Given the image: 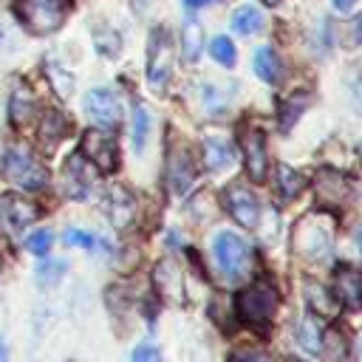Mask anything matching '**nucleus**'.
Wrapping results in <instances>:
<instances>
[{"label":"nucleus","instance_id":"obj_1","mask_svg":"<svg viewBox=\"0 0 362 362\" xmlns=\"http://www.w3.org/2000/svg\"><path fill=\"white\" fill-rule=\"evenodd\" d=\"M334 243V223L322 215H305L297 221L294 226V238H291V249L303 257V260H322L331 252Z\"/></svg>","mask_w":362,"mask_h":362},{"label":"nucleus","instance_id":"obj_2","mask_svg":"<svg viewBox=\"0 0 362 362\" xmlns=\"http://www.w3.org/2000/svg\"><path fill=\"white\" fill-rule=\"evenodd\" d=\"M68 6H71V0H17L14 11L31 34L45 37L62 25Z\"/></svg>","mask_w":362,"mask_h":362},{"label":"nucleus","instance_id":"obj_3","mask_svg":"<svg viewBox=\"0 0 362 362\" xmlns=\"http://www.w3.org/2000/svg\"><path fill=\"white\" fill-rule=\"evenodd\" d=\"M3 170H6V178H8L11 184H17L20 189H28V192H37V189H42V187L48 184L45 167L34 158L31 150H25V147H20V144H14V147L6 150V156H3Z\"/></svg>","mask_w":362,"mask_h":362},{"label":"nucleus","instance_id":"obj_4","mask_svg":"<svg viewBox=\"0 0 362 362\" xmlns=\"http://www.w3.org/2000/svg\"><path fill=\"white\" fill-rule=\"evenodd\" d=\"M274 308H277V291L269 280L252 283L238 297V314L249 325H266L274 317Z\"/></svg>","mask_w":362,"mask_h":362},{"label":"nucleus","instance_id":"obj_5","mask_svg":"<svg viewBox=\"0 0 362 362\" xmlns=\"http://www.w3.org/2000/svg\"><path fill=\"white\" fill-rule=\"evenodd\" d=\"M212 252H215V260L221 266V272L229 277V280H240L249 269V246L246 240L238 235V232H218V238L212 240Z\"/></svg>","mask_w":362,"mask_h":362},{"label":"nucleus","instance_id":"obj_6","mask_svg":"<svg viewBox=\"0 0 362 362\" xmlns=\"http://www.w3.org/2000/svg\"><path fill=\"white\" fill-rule=\"evenodd\" d=\"M34 218H37L34 201H28L17 192H6L0 198V235L6 240H20L23 232L34 223Z\"/></svg>","mask_w":362,"mask_h":362},{"label":"nucleus","instance_id":"obj_7","mask_svg":"<svg viewBox=\"0 0 362 362\" xmlns=\"http://www.w3.org/2000/svg\"><path fill=\"white\" fill-rule=\"evenodd\" d=\"M173 54L175 51H173V40L167 28H153L150 42H147V79L153 88H164L167 79L173 76V65H175Z\"/></svg>","mask_w":362,"mask_h":362},{"label":"nucleus","instance_id":"obj_8","mask_svg":"<svg viewBox=\"0 0 362 362\" xmlns=\"http://www.w3.org/2000/svg\"><path fill=\"white\" fill-rule=\"evenodd\" d=\"M85 113L88 119L102 127V130H110L122 122V105L116 99V93L110 88H93L85 93Z\"/></svg>","mask_w":362,"mask_h":362},{"label":"nucleus","instance_id":"obj_9","mask_svg":"<svg viewBox=\"0 0 362 362\" xmlns=\"http://www.w3.org/2000/svg\"><path fill=\"white\" fill-rule=\"evenodd\" d=\"M82 156L102 173H113L116 170V161H119V153H116V139L102 130V127H93L82 136Z\"/></svg>","mask_w":362,"mask_h":362},{"label":"nucleus","instance_id":"obj_10","mask_svg":"<svg viewBox=\"0 0 362 362\" xmlns=\"http://www.w3.org/2000/svg\"><path fill=\"white\" fill-rule=\"evenodd\" d=\"M223 204L229 209V215L240 223V226H257L260 221V204L255 198V192L246 189V184L235 181L223 189Z\"/></svg>","mask_w":362,"mask_h":362},{"label":"nucleus","instance_id":"obj_11","mask_svg":"<svg viewBox=\"0 0 362 362\" xmlns=\"http://www.w3.org/2000/svg\"><path fill=\"white\" fill-rule=\"evenodd\" d=\"M240 147L246 158V173L252 181H263L269 170V153H266V136L257 127H243L240 130Z\"/></svg>","mask_w":362,"mask_h":362},{"label":"nucleus","instance_id":"obj_12","mask_svg":"<svg viewBox=\"0 0 362 362\" xmlns=\"http://www.w3.org/2000/svg\"><path fill=\"white\" fill-rule=\"evenodd\" d=\"M195 181V164L189 158V150L181 147H170L167 153V187L173 195H184Z\"/></svg>","mask_w":362,"mask_h":362},{"label":"nucleus","instance_id":"obj_13","mask_svg":"<svg viewBox=\"0 0 362 362\" xmlns=\"http://www.w3.org/2000/svg\"><path fill=\"white\" fill-rule=\"evenodd\" d=\"M314 192L322 206H342L351 198V184L345 175H339L334 170H320L314 178Z\"/></svg>","mask_w":362,"mask_h":362},{"label":"nucleus","instance_id":"obj_14","mask_svg":"<svg viewBox=\"0 0 362 362\" xmlns=\"http://www.w3.org/2000/svg\"><path fill=\"white\" fill-rule=\"evenodd\" d=\"M334 291L345 308H362V272L354 266H339L334 274Z\"/></svg>","mask_w":362,"mask_h":362},{"label":"nucleus","instance_id":"obj_15","mask_svg":"<svg viewBox=\"0 0 362 362\" xmlns=\"http://www.w3.org/2000/svg\"><path fill=\"white\" fill-rule=\"evenodd\" d=\"M201 161L209 173H218L223 167L235 164V147L223 139V136H206L201 141Z\"/></svg>","mask_w":362,"mask_h":362},{"label":"nucleus","instance_id":"obj_16","mask_svg":"<svg viewBox=\"0 0 362 362\" xmlns=\"http://www.w3.org/2000/svg\"><path fill=\"white\" fill-rule=\"evenodd\" d=\"M62 181H65V192H68L71 198H76V201H85V198H88V192H90V187H93V178H90V173H88V167H85V161H82L79 153L65 161Z\"/></svg>","mask_w":362,"mask_h":362},{"label":"nucleus","instance_id":"obj_17","mask_svg":"<svg viewBox=\"0 0 362 362\" xmlns=\"http://www.w3.org/2000/svg\"><path fill=\"white\" fill-rule=\"evenodd\" d=\"M105 212H107L110 223L122 229V226H127V223L133 221V215H136V201H133V195H130L124 187H110V189L105 192Z\"/></svg>","mask_w":362,"mask_h":362},{"label":"nucleus","instance_id":"obj_18","mask_svg":"<svg viewBox=\"0 0 362 362\" xmlns=\"http://www.w3.org/2000/svg\"><path fill=\"white\" fill-rule=\"evenodd\" d=\"M156 288L167 303H184V286H181V272L173 260H161L156 266Z\"/></svg>","mask_w":362,"mask_h":362},{"label":"nucleus","instance_id":"obj_19","mask_svg":"<svg viewBox=\"0 0 362 362\" xmlns=\"http://www.w3.org/2000/svg\"><path fill=\"white\" fill-rule=\"evenodd\" d=\"M31 113H34V93L23 82H17L14 90H11V96H8V122H14L17 127H23L31 119Z\"/></svg>","mask_w":362,"mask_h":362},{"label":"nucleus","instance_id":"obj_20","mask_svg":"<svg viewBox=\"0 0 362 362\" xmlns=\"http://www.w3.org/2000/svg\"><path fill=\"white\" fill-rule=\"evenodd\" d=\"M204 51V25L195 17H187V23L181 25V54L187 62H198Z\"/></svg>","mask_w":362,"mask_h":362},{"label":"nucleus","instance_id":"obj_21","mask_svg":"<svg viewBox=\"0 0 362 362\" xmlns=\"http://www.w3.org/2000/svg\"><path fill=\"white\" fill-rule=\"evenodd\" d=\"M252 65H255V74H257L263 82H269V85L280 82L283 65H280V57L274 54V48H269V45L257 48V51H255V59H252Z\"/></svg>","mask_w":362,"mask_h":362},{"label":"nucleus","instance_id":"obj_22","mask_svg":"<svg viewBox=\"0 0 362 362\" xmlns=\"http://www.w3.org/2000/svg\"><path fill=\"white\" fill-rule=\"evenodd\" d=\"M305 300H308V305L317 311V314H322V317H334L337 314V297H331V291L322 286V283H314V280H308L305 283Z\"/></svg>","mask_w":362,"mask_h":362},{"label":"nucleus","instance_id":"obj_23","mask_svg":"<svg viewBox=\"0 0 362 362\" xmlns=\"http://www.w3.org/2000/svg\"><path fill=\"white\" fill-rule=\"evenodd\" d=\"M297 342L308 354H322V328H320L317 317H303L297 322Z\"/></svg>","mask_w":362,"mask_h":362},{"label":"nucleus","instance_id":"obj_24","mask_svg":"<svg viewBox=\"0 0 362 362\" xmlns=\"http://www.w3.org/2000/svg\"><path fill=\"white\" fill-rule=\"evenodd\" d=\"M232 28H235L238 34L252 37V34H257V31L263 28V14H260L255 6H240V8L232 14Z\"/></svg>","mask_w":362,"mask_h":362},{"label":"nucleus","instance_id":"obj_25","mask_svg":"<svg viewBox=\"0 0 362 362\" xmlns=\"http://www.w3.org/2000/svg\"><path fill=\"white\" fill-rule=\"evenodd\" d=\"M65 133H68V119H65L62 113H57V110H48L45 119H42V124H40V139H42L45 144H54V141H59Z\"/></svg>","mask_w":362,"mask_h":362},{"label":"nucleus","instance_id":"obj_26","mask_svg":"<svg viewBox=\"0 0 362 362\" xmlns=\"http://www.w3.org/2000/svg\"><path fill=\"white\" fill-rule=\"evenodd\" d=\"M147 136H150V113L144 105H136L133 107V150L136 153H144Z\"/></svg>","mask_w":362,"mask_h":362},{"label":"nucleus","instance_id":"obj_27","mask_svg":"<svg viewBox=\"0 0 362 362\" xmlns=\"http://www.w3.org/2000/svg\"><path fill=\"white\" fill-rule=\"evenodd\" d=\"M277 187H280V192L286 198H294L305 187V175L297 173V170H291L288 164H277Z\"/></svg>","mask_w":362,"mask_h":362},{"label":"nucleus","instance_id":"obj_28","mask_svg":"<svg viewBox=\"0 0 362 362\" xmlns=\"http://www.w3.org/2000/svg\"><path fill=\"white\" fill-rule=\"evenodd\" d=\"M308 102H311V93H297V96H291V99L283 105V113H280V124H283V130L291 127V124L297 122V116L308 107Z\"/></svg>","mask_w":362,"mask_h":362},{"label":"nucleus","instance_id":"obj_29","mask_svg":"<svg viewBox=\"0 0 362 362\" xmlns=\"http://www.w3.org/2000/svg\"><path fill=\"white\" fill-rule=\"evenodd\" d=\"M209 51H212V57H215L218 65H223V68H232L235 65V45H232L229 37H215L212 45H209Z\"/></svg>","mask_w":362,"mask_h":362},{"label":"nucleus","instance_id":"obj_30","mask_svg":"<svg viewBox=\"0 0 362 362\" xmlns=\"http://www.w3.org/2000/svg\"><path fill=\"white\" fill-rule=\"evenodd\" d=\"M51 243H54L51 229H37V232H31V235L25 238V249H28L31 255H37V257H45L48 249H51Z\"/></svg>","mask_w":362,"mask_h":362},{"label":"nucleus","instance_id":"obj_31","mask_svg":"<svg viewBox=\"0 0 362 362\" xmlns=\"http://www.w3.org/2000/svg\"><path fill=\"white\" fill-rule=\"evenodd\" d=\"M65 269H68L65 260H42V263L37 266V277H40L42 286H54V283L65 274Z\"/></svg>","mask_w":362,"mask_h":362},{"label":"nucleus","instance_id":"obj_32","mask_svg":"<svg viewBox=\"0 0 362 362\" xmlns=\"http://www.w3.org/2000/svg\"><path fill=\"white\" fill-rule=\"evenodd\" d=\"M93 42H96V51H99V54H105V57H116V54H119V48H122L119 34H116V31H110V28H105V31L93 34Z\"/></svg>","mask_w":362,"mask_h":362},{"label":"nucleus","instance_id":"obj_33","mask_svg":"<svg viewBox=\"0 0 362 362\" xmlns=\"http://www.w3.org/2000/svg\"><path fill=\"white\" fill-rule=\"evenodd\" d=\"M48 76H51V85L57 88V93L65 99V96H71V90H74V82H71V74H65L59 65H54V62H48Z\"/></svg>","mask_w":362,"mask_h":362},{"label":"nucleus","instance_id":"obj_34","mask_svg":"<svg viewBox=\"0 0 362 362\" xmlns=\"http://www.w3.org/2000/svg\"><path fill=\"white\" fill-rule=\"evenodd\" d=\"M226 362H272V356L260 348H238V351L229 354Z\"/></svg>","mask_w":362,"mask_h":362},{"label":"nucleus","instance_id":"obj_35","mask_svg":"<svg viewBox=\"0 0 362 362\" xmlns=\"http://www.w3.org/2000/svg\"><path fill=\"white\" fill-rule=\"evenodd\" d=\"M65 243L79 246V249H93V246H96V235H90V232H85V229H68V232H65Z\"/></svg>","mask_w":362,"mask_h":362},{"label":"nucleus","instance_id":"obj_36","mask_svg":"<svg viewBox=\"0 0 362 362\" xmlns=\"http://www.w3.org/2000/svg\"><path fill=\"white\" fill-rule=\"evenodd\" d=\"M130 362H161V354H158V348H156V345L141 342V345H136V348H133Z\"/></svg>","mask_w":362,"mask_h":362},{"label":"nucleus","instance_id":"obj_37","mask_svg":"<svg viewBox=\"0 0 362 362\" xmlns=\"http://www.w3.org/2000/svg\"><path fill=\"white\" fill-rule=\"evenodd\" d=\"M351 88H354V107L362 110V74L356 76V82H354Z\"/></svg>","mask_w":362,"mask_h":362},{"label":"nucleus","instance_id":"obj_38","mask_svg":"<svg viewBox=\"0 0 362 362\" xmlns=\"http://www.w3.org/2000/svg\"><path fill=\"white\" fill-rule=\"evenodd\" d=\"M354 3H356V0H334V6H337L339 11H351V8H354Z\"/></svg>","mask_w":362,"mask_h":362},{"label":"nucleus","instance_id":"obj_39","mask_svg":"<svg viewBox=\"0 0 362 362\" xmlns=\"http://www.w3.org/2000/svg\"><path fill=\"white\" fill-rule=\"evenodd\" d=\"M0 362H8V348H6L3 339H0Z\"/></svg>","mask_w":362,"mask_h":362},{"label":"nucleus","instance_id":"obj_40","mask_svg":"<svg viewBox=\"0 0 362 362\" xmlns=\"http://www.w3.org/2000/svg\"><path fill=\"white\" fill-rule=\"evenodd\" d=\"M3 42H6V25H3V20H0V48H3Z\"/></svg>","mask_w":362,"mask_h":362},{"label":"nucleus","instance_id":"obj_41","mask_svg":"<svg viewBox=\"0 0 362 362\" xmlns=\"http://www.w3.org/2000/svg\"><path fill=\"white\" fill-rule=\"evenodd\" d=\"M356 246H359V252H362V226H359V232H356Z\"/></svg>","mask_w":362,"mask_h":362},{"label":"nucleus","instance_id":"obj_42","mask_svg":"<svg viewBox=\"0 0 362 362\" xmlns=\"http://www.w3.org/2000/svg\"><path fill=\"white\" fill-rule=\"evenodd\" d=\"M187 6H198V3H206V0H184Z\"/></svg>","mask_w":362,"mask_h":362},{"label":"nucleus","instance_id":"obj_43","mask_svg":"<svg viewBox=\"0 0 362 362\" xmlns=\"http://www.w3.org/2000/svg\"><path fill=\"white\" fill-rule=\"evenodd\" d=\"M263 3H266V6H277L280 0H263Z\"/></svg>","mask_w":362,"mask_h":362},{"label":"nucleus","instance_id":"obj_44","mask_svg":"<svg viewBox=\"0 0 362 362\" xmlns=\"http://www.w3.org/2000/svg\"><path fill=\"white\" fill-rule=\"evenodd\" d=\"M356 156H359V161H362V141H359V147H356Z\"/></svg>","mask_w":362,"mask_h":362}]
</instances>
